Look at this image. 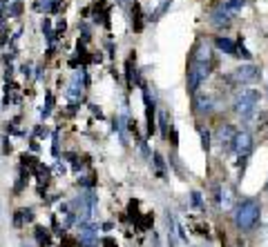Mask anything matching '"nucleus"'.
I'll use <instances>...</instances> for the list:
<instances>
[{"mask_svg": "<svg viewBox=\"0 0 268 247\" xmlns=\"http://www.w3.org/2000/svg\"><path fill=\"white\" fill-rule=\"evenodd\" d=\"M259 214H261L259 200L246 198L234 210V225H237V229H242V232H250L259 223Z\"/></svg>", "mask_w": 268, "mask_h": 247, "instance_id": "nucleus-1", "label": "nucleus"}, {"mask_svg": "<svg viewBox=\"0 0 268 247\" xmlns=\"http://www.w3.org/2000/svg\"><path fill=\"white\" fill-rule=\"evenodd\" d=\"M154 165H156V174L163 176V158H161L159 154H154Z\"/></svg>", "mask_w": 268, "mask_h": 247, "instance_id": "nucleus-17", "label": "nucleus"}, {"mask_svg": "<svg viewBox=\"0 0 268 247\" xmlns=\"http://www.w3.org/2000/svg\"><path fill=\"white\" fill-rule=\"evenodd\" d=\"M234 129H232V125H223L221 129H219V143H221V147L223 149H228V147H232V138H234Z\"/></svg>", "mask_w": 268, "mask_h": 247, "instance_id": "nucleus-8", "label": "nucleus"}, {"mask_svg": "<svg viewBox=\"0 0 268 247\" xmlns=\"http://www.w3.org/2000/svg\"><path fill=\"white\" fill-rule=\"evenodd\" d=\"M255 111V103H248V100H234V114L242 120H248Z\"/></svg>", "mask_w": 268, "mask_h": 247, "instance_id": "nucleus-7", "label": "nucleus"}, {"mask_svg": "<svg viewBox=\"0 0 268 247\" xmlns=\"http://www.w3.org/2000/svg\"><path fill=\"white\" fill-rule=\"evenodd\" d=\"M246 5H248V0H228V3L223 5V7H226V9L232 14V11H242V9L246 7Z\"/></svg>", "mask_w": 268, "mask_h": 247, "instance_id": "nucleus-15", "label": "nucleus"}, {"mask_svg": "<svg viewBox=\"0 0 268 247\" xmlns=\"http://www.w3.org/2000/svg\"><path fill=\"white\" fill-rule=\"evenodd\" d=\"M119 3H121V5H127V3H132V0H119Z\"/></svg>", "mask_w": 268, "mask_h": 247, "instance_id": "nucleus-22", "label": "nucleus"}, {"mask_svg": "<svg viewBox=\"0 0 268 247\" xmlns=\"http://www.w3.org/2000/svg\"><path fill=\"white\" fill-rule=\"evenodd\" d=\"M217 47H219L221 52H226L228 56H237V45H234L230 38H226V36L217 38Z\"/></svg>", "mask_w": 268, "mask_h": 247, "instance_id": "nucleus-10", "label": "nucleus"}, {"mask_svg": "<svg viewBox=\"0 0 268 247\" xmlns=\"http://www.w3.org/2000/svg\"><path fill=\"white\" fill-rule=\"evenodd\" d=\"M94 238H96V227L94 225H83V232H81V240L85 245H92Z\"/></svg>", "mask_w": 268, "mask_h": 247, "instance_id": "nucleus-13", "label": "nucleus"}, {"mask_svg": "<svg viewBox=\"0 0 268 247\" xmlns=\"http://www.w3.org/2000/svg\"><path fill=\"white\" fill-rule=\"evenodd\" d=\"M36 238H38V243H41V245H49V234H47V229L36 227Z\"/></svg>", "mask_w": 268, "mask_h": 247, "instance_id": "nucleus-16", "label": "nucleus"}, {"mask_svg": "<svg viewBox=\"0 0 268 247\" xmlns=\"http://www.w3.org/2000/svg\"><path fill=\"white\" fill-rule=\"evenodd\" d=\"M210 58H212L210 47L206 43H199L197 47H194V58L192 60H194V63H210Z\"/></svg>", "mask_w": 268, "mask_h": 247, "instance_id": "nucleus-9", "label": "nucleus"}, {"mask_svg": "<svg viewBox=\"0 0 268 247\" xmlns=\"http://www.w3.org/2000/svg\"><path fill=\"white\" fill-rule=\"evenodd\" d=\"M194 111L197 114H212L215 111V100H212V96L201 94V96L194 98Z\"/></svg>", "mask_w": 268, "mask_h": 247, "instance_id": "nucleus-6", "label": "nucleus"}, {"mask_svg": "<svg viewBox=\"0 0 268 247\" xmlns=\"http://www.w3.org/2000/svg\"><path fill=\"white\" fill-rule=\"evenodd\" d=\"M259 76H261V71L257 65H239L232 74L234 83H239V85H250V83L259 80Z\"/></svg>", "mask_w": 268, "mask_h": 247, "instance_id": "nucleus-3", "label": "nucleus"}, {"mask_svg": "<svg viewBox=\"0 0 268 247\" xmlns=\"http://www.w3.org/2000/svg\"><path fill=\"white\" fill-rule=\"evenodd\" d=\"M210 76V63H194L190 65V71H188V89L192 94H197L199 85Z\"/></svg>", "mask_w": 268, "mask_h": 247, "instance_id": "nucleus-2", "label": "nucleus"}, {"mask_svg": "<svg viewBox=\"0 0 268 247\" xmlns=\"http://www.w3.org/2000/svg\"><path fill=\"white\" fill-rule=\"evenodd\" d=\"M210 22H212L215 27H228V25H230V11L223 7V5H219L217 9H212Z\"/></svg>", "mask_w": 268, "mask_h": 247, "instance_id": "nucleus-5", "label": "nucleus"}, {"mask_svg": "<svg viewBox=\"0 0 268 247\" xmlns=\"http://www.w3.org/2000/svg\"><path fill=\"white\" fill-rule=\"evenodd\" d=\"M201 132V140H204V149L208 151L210 149V136H208V132H204V129H199Z\"/></svg>", "mask_w": 268, "mask_h": 247, "instance_id": "nucleus-18", "label": "nucleus"}, {"mask_svg": "<svg viewBox=\"0 0 268 247\" xmlns=\"http://www.w3.org/2000/svg\"><path fill=\"white\" fill-rule=\"evenodd\" d=\"M159 122H161V134L168 136V125H165V114H163V111L159 114Z\"/></svg>", "mask_w": 268, "mask_h": 247, "instance_id": "nucleus-19", "label": "nucleus"}, {"mask_svg": "<svg viewBox=\"0 0 268 247\" xmlns=\"http://www.w3.org/2000/svg\"><path fill=\"white\" fill-rule=\"evenodd\" d=\"M143 100H145V107H148V134H152V132H154V105L150 103L148 89L143 92Z\"/></svg>", "mask_w": 268, "mask_h": 247, "instance_id": "nucleus-11", "label": "nucleus"}, {"mask_svg": "<svg viewBox=\"0 0 268 247\" xmlns=\"http://www.w3.org/2000/svg\"><path fill=\"white\" fill-rule=\"evenodd\" d=\"M103 247H116V243H114L112 238H105V240H103Z\"/></svg>", "mask_w": 268, "mask_h": 247, "instance_id": "nucleus-21", "label": "nucleus"}, {"mask_svg": "<svg viewBox=\"0 0 268 247\" xmlns=\"http://www.w3.org/2000/svg\"><path fill=\"white\" fill-rule=\"evenodd\" d=\"M232 149L237 151L242 158L250 154V149H253V134L250 132H237L232 138Z\"/></svg>", "mask_w": 268, "mask_h": 247, "instance_id": "nucleus-4", "label": "nucleus"}, {"mask_svg": "<svg viewBox=\"0 0 268 247\" xmlns=\"http://www.w3.org/2000/svg\"><path fill=\"white\" fill-rule=\"evenodd\" d=\"M237 100H248V103H259V92L257 89H239L237 92Z\"/></svg>", "mask_w": 268, "mask_h": 247, "instance_id": "nucleus-12", "label": "nucleus"}, {"mask_svg": "<svg viewBox=\"0 0 268 247\" xmlns=\"http://www.w3.org/2000/svg\"><path fill=\"white\" fill-rule=\"evenodd\" d=\"M266 89H268V87H266ZM266 94H268V92H266Z\"/></svg>", "mask_w": 268, "mask_h": 247, "instance_id": "nucleus-24", "label": "nucleus"}, {"mask_svg": "<svg viewBox=\"0 0 268 247\" xmlns=\"http://www.w3.org/2000/svg\"><path fill=\"white\" fill-rule=\"evenodd\" d=\"M31 218H34V212H31V210H20V212H16L14 223H16V225H20L22 221H27V223H29Z\"/></svg>", "mask_w": 268, "mask_h": 247, "instance_id": "nucleus-14", "label": "nucleus"}, {"mask_svg": "<svg viewBox=\"0 0 268 247\" xmlns=\"http://www.w3.org/2000/svg\"><path fill=\"white\" fill-rule=\"evenodd\" d=\"M22 247H31V245H27V243H25V245H22Z\"/></svg>", "mask_w": 268, "mask_h": 247, "instance_id": "nucleus-23", "label": "nucleus"}, {"mask_svg": "<svg viewBox=\"0 0 268 247\" xmlns=\"http://www.w3.org/2000/svg\"><path fill=\"white\" fill-rule=\"evenodd\" d=\"M192 205L201 207V194H199V192H192Z\"/></svg>", "mask_w": 268, "mask_h": 247, "instance_id": "nucleus-20", "label": "nucleus"}]
</instances>
